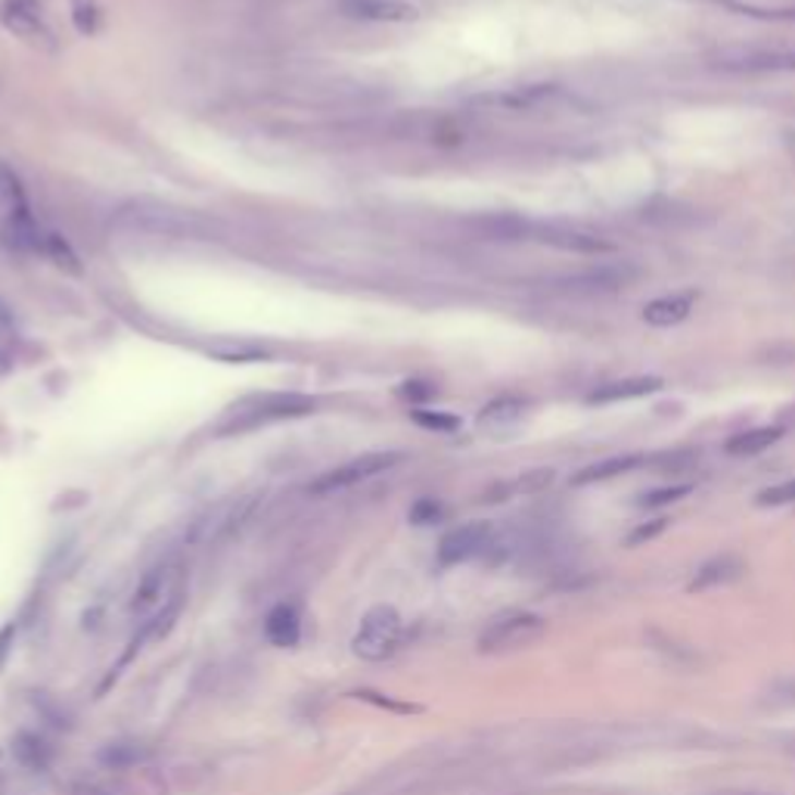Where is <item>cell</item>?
Returning <instances> with one entry per match:
<instances>
[{"label": "cell", "mask_w": 795, "mask_h": 795, "mask_svg": "<svg viewBox=\"0 0 795 795\" xmlns=\"http://www.w3.org/2000/svg\"><path fill=\"white\" fill-rule=\"evenodd\" d=\"M547 631V622L529 610H507L494 615L479 634V650L489 655L516 653L526 650L534 640H541Z\"/></svg>", "instance_id": "obj_1"}, {"label": "cell", "mask_w": 795, "mask_h": 795, "mask_svg": "<svg viewBox=\"0 0 795 795\" xmlns=\"http://www.w3.org/2000/svg\"><path fill=\"white\" fill-rule=\"evenodd\" d=\"M405 637V618L395 606H373L361 618L358 631L351 637V650L364 662H386L398 653Z\"/></svg>", "instance_id": "obj_2"}, {"label": "cell", "mask_w": 795, "mask_h": 795, "mask_svg": "<svg viewBox=\"0 0 795 795\" xmlns=\"http://www.w3.org/2000/svg\"><path fill=\"white\" fill-rule=\"evenodd\" d=\"M317 401L308 395H262V398H249L245 405L233 408L227 413L218 432H245V429L265 426V423H277V420H292V417H305L314 413Z\"/></svg>", "instance_id": "obj_3"}, {"label": "cell", "mask_w": 795, "mask_h": 795, "mask_svg": "<svg viewBox=\"0 0 795 795\" xmlns=\"http://www.w3.org/2000/svg\"><path fill=\"white\" fill-rule=\"evenodd\" d=\"M178 588H181V563L171 559V556H168V559H159L156 566H149V569L143 571V578L137 581L134 593H131L128 612H131L134 618H141L143 625V622L156 618L171 600L181 597Z\"/></svg>", "instance_id": "obj_4"}, {"label": "cell", "mask_w": 795, "mask_h": 795, "mask_svg": "<svg viewBox=\"0 0 795 795\" xmlns=\"http://www.w3.org/2000/svg\"><path fill=\"white\" fill-rule=\"evenodd\" d=\"M401 460L398 450H373V454H361L354 460H348L342 467L327 469L324 475H317L311 482V494L317 497H327V494H336V491H348L361 482H370L376 475H383L386 469H392L395 463Z\"/></svg>", "instance_id": "obj_5"}, {"label": "cell", "mask_w": 795, "mask_h": 795, "mask_svg": "<svg viewBox=\"0 0 795 795\" xmlns=\"http://www.w3.org/2000/svg\"><path fill=\"white\" fill-rule=\"evenodd\" d=\"M122 221L137 230H146V233H156V237H203L208 230L203 218L159 203L128 205L122 212Z\"/></svg>", "instance_id": "obj_6"}, {"label": "cell", "mask_w": 795, "mask_h": 795, "mask_svg": "<svg viewBox=\"0 0 795 795\" xmlns=\"http://www.w3.org/2000/svg\"><path fill=\"white\" fill-rule=\"evenodd\" d=\"M494 541H497V531L491 522H482V519L463 522L438 541V563L442 566H460L469 559H479L494 547Z\"/></svg>", "instance_id": "obj_7"}, {"label": "cell", "mask_w": 795, "mask_h": 795, "mask_svg": "<svg viewBox=\"0 0 795 795\" xmlns=\"http://www.w3.org/2000/svg\"><path fill=\"white\" fill-rule=\"evenodd\" d=\"M0 22H3L7 32H13L22 41L44 44V47L53 44V35H50V28L44 22L41 3L38 0H3Z\"/></svg>", "instance_id": "obj_8"}, {"label": "cell", "mask_w": 795, "mask_h": 795, "mask_svg": "<svg viewBox=\"0 0 795 795\" xmlns=\"http://www.w3.org/2000/svg\"><path fill=\"white\" fill-rule=\"evenodd\" d=\"M342 7L351 20L388 22V25H408L423 16V10L410 0H346Z\"/></svg>", "instance_id": "obj_9"}, {"label": "cell", "mask_w": 795, "mask_h": 795, "mask_svg": "<svg viewBox=\"0 0 795 795\" xmlns=\"http://www.w3.org/2000/svg\"><path fill=\"white\" fill-rule=\"evenodd\" d=\"M718 65L724 69H743V72H768V69H795V47L790 50H721Z\"/></svg>", "instance_id": "obj_10"}, {"label": "cell", "mask_w": 795, "mask_h": 795, "mask_svg": "<svg viewBox=\"0 0 795 795\" xmlns=\"http://www.w3.org/2000/svg\"><path fill=\"white\" fill-rule=\"evenodd\" d=\"M743 575H746V563L736 553H721V556H712L709 563H702L696 569L694 581H690V591H718V588H727V585L739 581Z\"/></svg>", "instance_id": "obj_11"}, {"label": "cell", "mask_w": 795, "mask_h": 795, "mask_svg": "<svg viewBox=\"0 0 795 795\" xmlns=\"http://www.w3.org/2000/svg\"><path fill=\"white\" fill-rule=\"evenodd\" d=\"M265 637L280 647V650H292L302 640V606L284 600L265 615Z\"/></svg>", "instance_id": "obj_12"}, {"label": "cell", "mask_w": 795, "mask_h": 795, "mask_svg": "<svg viewBox=\"0 0 795 795\" xmlns=\"http://www.w3.org/2000/svg\"><path fill=\"white\" fill-rule=\"evenodd\" d=\"M553 97H559L556 84H529V87H510V91L485 94V97H479V103L497 106V109H510V112H526V109H534V106L553 100Z\"/></svg>", "instance_id": "obj_13"}, {"label": "cell", "mask_w": 795, "mask_h": 795, "mask_svg": "<svg viewBox=\"0 0 795 795\" xmlns=\"http://www.w3.org/2000/svg\"><path fill=\"white\" fill-rule=\"evenodd\" d=\"M541 243L553 245V249H563V252H575V255H610L615 252V245L597 233H585V230H556L547 227L538 233Z\"/></svg>", "instance_id": "obj_14"}, {"label": "cell", "mask_w": 795, "mask_h": 795, "mask_svg": "<svg viewBox=\"0 0 795 795\" xmlns=\"http://www.w3.org/2000/svg\"><path fill=\"white\" fill-rule=\"evenodd\" d=\"M696 305V292H677V296H662L650 305L643 308V321L650 327H677L680 321L690 317V311Z\"/></svg>", "instance_id": "obj_15"}, {"label": "cell", "mask_w": 795, "mask_h": 795, "mask_svg": "<svg viewBox=\"0 0 795 795\" xmlns=\"http://www.w3.org/2000/svg\"><path fill=\"white\" fill-rule=\"evenodd\" d=\"M662 388L659 376H634V380H615L606 386H597L588 395L591 405H612V401H628V398H643Z\"/></svg>", "instance_id": "obj_16"}, {"label": "cell", "mask_w": 795, "mask_h": 795, "mask_svg": "<svg viewBox=\"0 0 795 795\" xmlns=\"http://www.w3.org/2000/svg\"><path fill=\"white\" fill-rule=\"evenodd\" d=\"M712 3L752 20L795 22V3H774V0H712Z\"/></svg>", "instance_id": "obj_17"}, {"label": "cell", "mask_w": 795, "mask_h": 795, "mask_svg": "<svg viewBox=\"0 0 795 795\" xmlns=\"http://www.w3.org/2000/svg\"><path fill=\"white\" fill-rule=\"evenodd\" d=\"M634 270H625V267H591V270L566 277V286L569 289H585V292H610V289L628 284Z\"/></svg>", "instance_id": "obj_18"}, {"label": "cell", "mask_w": 795, "mask_h": 795, "mask_svg": "<svg viewBox=\"0 0 795 795\" xmlns=\"http://www.w3.org/2000/svg\"><path fill=\"white\" fill-rule=\"evenodd\" d=\"M634 467H640V457H606V460H597L591 467L578 469L571 475V485H597V482H610L622 472H631Z\"/></svg>", "instance_id": "obj_19"}, {"label": "cell", "mask_w": 795, "mask_h": 795, "mask_svg": "<svg viewBox=\"0 0 795 795\" xmlns=\"http://www.w3.org/2000/svg\"><path fill=\"white\" fill-rule=\"evenodd\" d=\"M526 417V401H519V398H497V401H491L482 408L479 413V426L485 429H510L516 426L519 420Z\"/></svg>", "instance_id": "obj_20"}, {"label": "cell", "mask_w": 795, "mask_h": 795, "mask_svg": "<svg viewBox=\"0 0 795 795\" xmlns=\"http://www.w3.org/2000/svg\"><path fill=\"white\" fill-rule=\"evenodd\" d=\"M13 758L25 771H47L50 768V746L38 734H16Z\"/></svg>", "instance_id": "obj_21"}, {"label": "cell", "mask_w": 795, "mask_h": 795, "mask_svg": "<svg viewBox=\"0 0 795 795\" xmlns=\"http://www.w3.org/2000/svg\"><path fill=\"white\" fill-rule=\"evenodd\" d=\"M780 429L776 426H761V429H749V432H739L734 435L731 442H727V454H734V457H755V454H761V450H768L771 445L780 442Z\"/></svg>", "instance_id": "obj_22"}, {"label": "cell", "mask_w": 795, "mask_h": 795, "mask_svg": "<svg viewBox=\"0 0 795 795\" xmlns=\"http://www.w3.org/2000/svg\"><path fill=\"white\" fill-rule=\"evenodd\" d=\"M44 252L57 262L60 267H65L69 274H82V265H79V255L72 252V245L62 240L60 233H47L44 237Z\"/></svg>", "instance_id": "obj_23"}, {"label": "cell", "mask_w": 795, "mask_h": 795, "mask_svg": "<svg viewBox=\"0 0 795 795\" xmlns=\"http://www.w3.org/2000/svg\"><path fill=\"white\" fill-rule=\"evenodd\" d=\"M72 7V22L82 35H94L100 25V3L97 0H69Z\"/></svg>", "instance_id": "obj_24"}, {"label": "cell", "mask_w": 795, "mask_h": 795, "mask_svg": "<svg viewBox=\"0 0 795 795\" xmlns=\"http://www.w3.org/2000/svg\"><path fill=\"white\" fill-rule=\"evenodd\" d=\"M694 491V485H668V489H655L650 494H643L640 497V507H647V510H655V507H668V504H677L680 497H687Z\"/></svg>", "instance_id": "obj_25"}, {"label": "cell", "mask_w": 795, "mask_h": 795, "mask_svg": "<svg viewBox=\"0 0 795 795\" xmlns=\"http://www.w3.org/2000/svg\"><path fill=\"white\" fill-rule=\"evenodd\" d=\"M755 504L758 507H786V504H795V479L764 489L755 497Z\"/></svg>", "instance_id": "obj_26"}, {"label": "cell", "mask_w": 795, "mask_h": 795, "mask_svg": "<svg viewBox=\"0 0 795 795\" xmlns=\"http://www.w3.org/2000/svg\"><path fill=\"white\" fill-rule=\"evenodd\" d=\"M413 420L423 429H435V432H454V429L460 426L457 417H450V413H432V410H413Z\"/></svg>", "instance_id": "obj_27"}, {"label": "cell", "mask_w": 795, "mask_h": 795, "mask_svg": "<svg viewBox=\"0 0 795 795\" xmlns=\"http://www.w3.org/2000/svg\"><path fill=\"white\" fill-rule=\"evenodd\" d=\"M16 625L13 622H7L3 628H0V672L7 668V662H10V655H13V647H16Z\"/></svg>", "instance_id": "obj_28"}, {"label": "cell", "mask_w": 795, "mask_h": 795, "mask_svg": "<svg viewBox=\"0 0 795 795\" xmlns=\"http://www.w3.org/2000/svg\"><path fill=\"white\" fill-rule=\"evenodd\" d=\"M553 482V469H534V472H526L519 479V489L522 491H541L547 489Z\"/></svg>", "instance_id": "obj_29"}, {"label": "cell", "mask_w": 795, "mask_h": 795, "mask_svg": "<svg viewBox=\"0 0 795 795\" xmlns=\"http://www.w3.org/2000/svg\"><path fill=\"white\" fill-rule=\"evenodd\" d=\"M665 526H668V519H655V522H650V526H640V529H634V534L628 538V544H640V541H650V538H655L659 531H665Z\"/></svg>", "instance_id": "obj_30"}, {"label": "cell", "mask_w": 795, "mask_h": 795, "mask_svg": "<svg viewBox=\"0 0 795 795\" xmlns=\"http://www.w3.org/2000/svg\"><path fill=\"white\" fill-rule=\"evenodd\" d=\"M410 519H413V522H420V526H426V522H432V519H438V507H435L432 501H420V504L410 510Z\"/></svg>", "instance_id": "obj_31"}, {"label": "cell", "mask_w": 795, "mask_h": 795, "mask_svg": "<svg viewBox=\"0 0 795 795\" xmlns=\"http://www.w3.org/2000/svg\"><path fill=\"white\" fill-rule=\"evenodd\" d=\"M361 699H368L373 706H380V709H392V712H417L413 706H398V702H392V699H383V694H370V690H361Z\"/></svg>", "instance_id": "obj_32"}, {"label": "cell", "mask_w": 795, "mask_h": 795, "mask_svg": "<svg viewBox=\"0 0 795 795\" xmlns=\"http://www.w3.org/2000/svg\"><path fill=\"white\" fill-rule=\"evenodd\" d=\"M10 333H13V311L0 299V336H10Z\"/></svg>", "instance_id": "obj_33"}, {"label": "cell", "mask_w": 795, "mask_h": 795, "mask_svg": "<svg viewBox=\"0 0 795 795\" xmlns=\"http://www.w3.org/2000/svg\"><path fill=\"white\" fill-rule=\"evenodd\" d=\"M714 795H783V793H771V790H724V793Z\"/></svg>", "instance_id": "obj_34"}]
</instances>
